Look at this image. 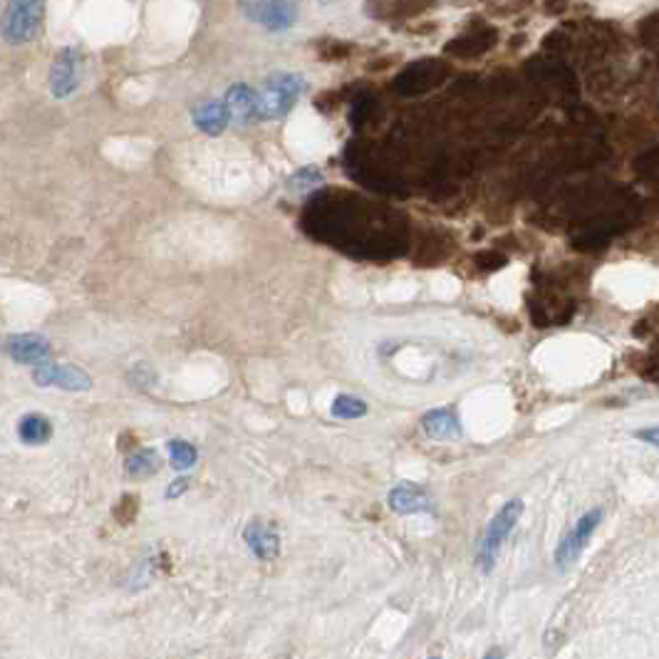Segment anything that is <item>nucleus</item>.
Masks as SVG:
<instances>
[{"label":"nucleus","mask_w":659,"mask_h":659,"mask_svg":"<svg viewBox=\"0 0 659 659\" xmlns=\"http://www.w3.org/2000/svg\"><path fill=\"white\" fill-rule=\"evenodd\" d=\"M305 92V80L293 73H276L266 80V85L258 92V109L255 115L261 122H273V119L286 117L287 112L295 107L300 95Z\"/></svg>","instance_id":"nucleus-1"},{"label":"nucleus","mask_w":659,"mask_h":659,"mask_svg":"<svg viewBox=\"0 0 659 659\" xmlns=\"http://www.w3.org/2000/svg\"><path fill=\"white\" fill-rule=\"evenodd\" d=\"M523 516V501L521 499H510L506 501L501 510L491 518L489 528L484 533V538L479 543V551H476V563L484 573H491L493 565L499 561L501 548L503 543L510 535V531L516 528V523L521 521Z\"/></svg>","instance_id":"nucleus-2"},{"label":"nucleus","mask_w":659,"mask_h":659,"mask_svg":"<svg viewBox=\"0 0 659 659\" xmlns=\"http://www.w3.org/2000/svg\"><path fill=\"white\" fill-rule=\"evenodd\" d=\"M45 0H8L3 15V35L11 45H28L40 32Z\"/></svg>","instance_id":"nucleus-3"},{"label":"nucleus","mask_w":659,"mask_h":659,"mask_svg":"<svg viewBox=\"0 0 659 659\" xmlns=\"http://www.w3.org/2000/svg\"><path fill=\"white\" fill-rule=\"evenodd\" d=\"M245 18L270 32H283L298 21L295 0H238Z\"/></svg>","instance_id":"nucleus-4"},{"label":"nucleus","mask_w":659,"mask_h":659,"mask_svg":"<svg viewBox=\"0 0 659 659\" xmlns=\"http://www.w3.org/2000/svg\"><path fill=\"white\" fill-rule=\"evenodd\" d=\"M600 521H603V509L587 510L583 518L570 528V533L565 535L563 541L558 543V548H555V565H558L561 570L570 568V565L583 555L585 545H587V541L593 538V533L597 531Z\"/></svg>","instance_id":"nucleus-5"},{"label":"nucleus","mask_w":659,"mask_h":659,"mask_svg":"<svg viewBox=\"0 0 659 659\" xmlns=\"http://www.w3.org/2000/svg\"><path fill=\"white\" fill-rule=\"evenodd\" d=\"M32 380L40 387H57L67 392H87L92 389V377L75 364H38L32 370Z\"/></svg>","instance_id":"nucleus-6"},{"label":"nucleus","mask_w":659,"mask_h":659,"mask_svg":"<svg viewBox=\"0 0 659 659\" xmlns=\"http://www.w3.org/2000/svg\"><path fill=\"white\" fill-rule=\"evenodd\" d=\"M80 85V53L75 47H64L50 67V92L55 99L70 97Z\"/></svg>","instance_id":"nucleus-7"},{"label":"nucleus","mask_w":659,"mask_h":659,"mask_svg":"<svg viewBox=\"0 0 659 659\" xmlns=\"http://www.w3.org/2000/svg\"><path fill=\"white\" fill-rule=\"evenodd\" d=\"M5 352L13 362L18 364H43L50 357V342L38 332H22V335H11L5 340Z\"/></svg>","instance_id":"nucleus-8"},{"label":"nucleus","mask_w":659,"mask_h":659,"mask_svg":"<svg viewBox=\"0 0 659 659\" xmlns=\"http://www.w3.org/2000/svg\"><path fill=\"white\" fill-rule=\"evenodd\" d=\"M244 541L248 551L261 561H276L280 555V533L273 523L263 521V518H255L245 526Z\"/></svg>","instance_id":"nucleus-9"},{"label":"nucleus","mask_w":659,"mask_h":659,"mask_svg":"<svg viewBox=\"0 0 659 659\" xmlns=\"http://www.w3.org/2000/svg\"><path fill=\"white\" fill-rule=\"evenodd\" d=\"M422 429L429 439L436 441H454L461 436V419L454 407H439L422 416Z\"/></svg>","instance_id":"nucleus-10"},{"label":"nucleus","mask_w":659,"mask_h":659,"mask_svg":"<svg viewBox=\"0 0 659 659\" xmlns=\"http://www.w3.org/2000/svg\"><path fill=\"white\" fill-rule=\"evenodd\" d=\"M387 503L394 513L399 516H412V513H429L434 510V503L429 499V493L419 486H412V484H402L397 489L389 491L387 496Z\"/></svg>","instance_id":"nucleus-11"},{"label":"nucleus","mask_w":659,"mask_h":659,"mask_svg":"<svg viewBox=\"0 0 659 659\" xmlns=\"http://www.w3.org/2000/svg\"><path fill=\"white\" fill-rule=\"evenodd\" d=\"M231 112H228V105L226 102H203L193 109V124L206 132V134H221L228 122H231Z\"/></svg>","instance_id":"nucleus-12"},{"label":"nucleus","mask_w":659,"mask_h":659,"mask_svg":"<svg viewBox=\"0 0 659 659\" xmlns=\"http://www.w3.org/2000/svg\"><path fill=\"white\" fill-rule=\"evenodd\" d=\"M226 105H228V112L231 117L238 119V122H251V119H258L255 109H258V92H253L251 87L238 82L234 85L228 92H226Z\"/></svg>","instance_id":"nucleus-13"},{"label":"nucleus","mask_w":659,"mask_h":659,"mask_svg":"<svg viewBox=\"0 0 659 659\" xmlns=\"http://www.w3.org/2000/svg\"><path fill=\"white\" fill-rule=\"evenodd\" d=\"M18 436H21L22 444H28V447H40L45 441H50L53 424L45 415H25L18 422Z\"/></svg>","instance_id":"nucleus-14"},{"label":"nucleus","mask_w":659,"mask_h":659,"mask_svg":"<svg viewBox=\"0 0 659 659\" xmlns=\"http://www.w3.org/2000/svg\"><path fill=\"white\" fill-rule=\"evenodd\" d=\"M161 466V458L157 454V449H137L132 457L127 458V464H124V471H127L129 479L134 481H144V479H151Z\"/></svg>","instance_id":"nucleus-15"},{"label":"nucleus","mask_w":659,"mask_h":659,"mask_svg":"<svg viewBox=\"0 0 659 659\" xmlns=\"http://www.w3.org/2000/svg\"><path fill=\"white\" fill-rule=\"evenodd\" d=\"M330 412H332V416H338V419H360V416L367 415V405L362 402L360 397H352V394H338Z\"/></svg>","instance_id":"nucleus-16"},{"label":"nucleus","mask_w":659,"mask_h":659,"mask_svg":"<svg viewBox=\"0 0 659 659\" xmlns=\"http://www.w3.org/2000/svg\"><path fill=\"white\" fill-rule=\"evenodd\" d=\"M169 457H171V466L179 468V471H186L196 464V449L184 441V439H174L169 441Z\"/></svg>","instance_id":"nucleus-17"},{"label":"nucleus","mask_w":659,"mask_h":659,"mask_svg":"<svg viewBox=\"0 0 659 659\" xmlns=\"http://www.w3.org/2000/svg\"><path fill=\"white\" fill-rule=\"evenodd\" d=\"M318 184H322V174H320L315 167H305V169H300L298 174L290 179V192L295 193L310 192V189H315Z\"/></svg>","instance_id":"nucleus-18"},{"label":"nucleus","mask_w":659,"mask_h":659,"mask_svg":"<svg viewBox=\"0 0 659 659\" xmlns=\"http://www.w3.org/2000/svg\"><path fill=\"white\" fill-rule=\"evenodd\" d=\"M639 441H645V444H652V447H659V426H649V429H639L635 432Z\"/></svg>","instance_id":"nucleus-19"},{"label":"nucleus","mask_w":659,"mask_h":659,"mask_svg":"<svg viewBox=\"0 0 659 659\" xmlns=\"http://www.w3.org/2000/svg\"><path fill=\"white\" fill-rule=\"evenodd\" d=\"M189 489V479H179V481H174L169 486V491H167V499H174V496H181L184 491Z\"/></svg>","instance_id":"nucleus-20"}]
</instances>
